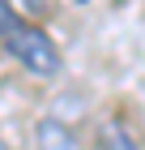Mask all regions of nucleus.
<instances>
[{
	"instance_id": "f257e3e1",
	"label": "nucleus",
	"mask_w": 145,
	"mask_h": 150,
	"mask_svg": "<svg viewBox=\"0 0 145 150\" xmlns=\"http://www.w3.org/2000/svg\"><path fill=\"white\" fill-rule=\"evenodd\" d=\"M0 43L22 69L30 73H60V47L43 26H30L22 13L13 9V0H0Z\"/></svg>"
},
{
	"instance_id": "f03ea898",
	"label": "nucleus",
	"mask_w": 145,
	"mask_h": 150,
	"mask_svg": "<svg viewBox=\"0 0 145 150\" xmlns=\"http://www.w3.org/2000/svg\"><path fill=\"white\" fill-rule=\"evenodd\" d=\"M39 150H81V137L60 120H43L39 125Z\"/></svg>"
},
{
	"instance_id": "7ed1b4c3",
	"label": "nucleus",
	"mask_w": 145,
	"mask_h": 150,
	"mask_svg": "<svg viewBox=\"0 0 145 150\" xmlns=\"http://www.w3.org/2000/svg\"><path fill=\"white\" fill-rule=\"evenodd\" d=\"M102 150H137V146H132V137H128L120 125H107V133H102Z\"/></svg>"
},
{
	"instance_id": "20e7f679",
	"label": "nucleus",
	"mask_w": 145,
	"mask_h": 150,
	"mask_svg": "<svg viewBox=\"0 0 145 150\" xmlns=\"http://www.w3.org/2000/svg\"><path fill=\"white\" fill-rule=\"evenodd\" d=\"M0 150H4V142H0Z\"/></svg>"
}]
</instances>
